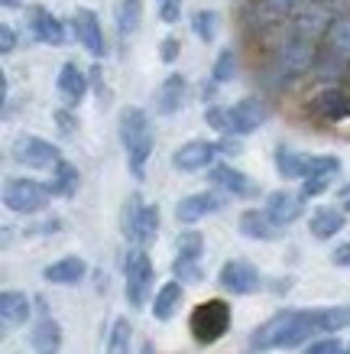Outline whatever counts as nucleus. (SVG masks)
Returning <instances> with one entry per match:
<instances>
[{"instance_id": "1", "label": "nucleus", "mask_w": 350, "mask_h": 354, "mask_svg": "<svg viewBox=\"0 0 350 354\" xmlns=\"http://www.w3.org/2000/svg\"><path fill=\"white\" fill-rule=\"evenodd\" d=\"M350 328V306H328V309H282L273 319H266L250 338L253 351H273V348H298L315 338Z\"/></svg>"}, {"instance_id": "2", "label": "nucleus", "mask_w": 350, "mask_h": 354, "mask_svg": "<svg viewBox=\"0 0 350 354\" xmlns=\"http://www.w3.org/2000/svg\"><path fill=\"white\" fill-rule=\"evenodd\" d=\"M120 143L127 150V166L133 179L146 176V162L153 156L156 137H153V124H149L143 108H124L120 111Z\"/></svg>"}, {"instance_id": "3", "label": "nucleus", "mask_w": 350, "mask_h": 354, "mask_svg": "<svg viewBox=\"0 0 350 354\" xmlns=\"http://www.w3.org/2000/svg\"><path fill=\"white\" fill-rule=\"evenodd\" d=\"M318 62V49H315V39H308L302 32H289L286 39L279 43L276 49V62H273V85L276 88H286L289 82H295L308 72V68H315Z\"/></svg>"}, {"instance_id": "4", "label": "nucleus", "mask_w": 350, "mask_h": 354, "mask_svg": "<svg viewBox=\"0 0 350 354\" xmlns=\"http://www.w3.org/2000/svg\"><path fill=\"white\" fill-rule=\"evenodd\" d=\"M120 231L130 244L137 247H149L159 234V208L156 205H143L137 192L127 198L124 205V215H120Z\"/></svg>"}, {"instance_id": "5", "label": "nucleus", "mask_w": 350, "mask_h": 354, "mask_svg": "<svg viewBox=\"0 0 350 354\" xmlns=\"http://www.w3.org/2000/svg\"><path fill=\"white\" fill-rule=\"evenodd\" d=\"M188 328H191V338L198 344H214L217 338H224L231 332V306L224 299H208L202 306H195Z\"/></svg>"}, {"instance_id": "6", "label": "nucleus", "mask_w": 350, "mask_h": 354, "mask_svg": "<svg viewBox=\"0 0 350 354\" xmlns=\"http://www.w3.org/2000/svg\"><path fill=\"white\" fill-rule=\"evenodd\" d=\"M149 286H153V260H149L146 247H133L124 257V290H127V302L133 309L146 306Z\"/></svg>"}, {"instance_id": "7", "label": "nucleus", "mask_w": 350, "mask_h": 354, "mask_svg": "<svg viewBox=\"0 0 350 354\" xmlns=\"http://www.w3.org/2000/svg\"><path fill=\"white\" fill-rule=\"evenodd\" d=\"M10 150H13L10 153L13 160L20 166H30V169H55L62 162V153H59L55 143H49L43 137H32V133H20L13 140Z\"/></svg>"}, {"instance_id": "8", "label": "nucleus", "mask_w": 350, "mask_h": 354, "mask_svg": "<svg viewBox=\"0 0 350 354\" xmlns=\"http://www.w3.org/2000/svg\"><path fill=\"white\" fill-rule=\"evenodd\" d=\"M49 195L52 192L43 189L36 179H10L3 189V205L17 215H36V212H46Z\"/></svg>"}, {"instance_id": "9", "label": "nucleus", "mask_w": 350, "mask_h": 354, "mask_svg": "<svg viewBox=\"0 0 350 354\" xmlns=\"http://www.w3.org/2000/svg\"><path fill=\"white\" fill-rule=\"evenodd\" d=\"M224 205H227V195H224L221 189H211V192H195V195H185V198L175 205V218H179L182 225H195V221H202V218L221 212Z\"/></svg>"}, {"instance_id": "10", "label": "nucleus", "mask_w": 350, "mask_h": 354, "mask_svg": "<svg viewBox=\"0 0 350 354\" xmlns=\"http://www.w3.org/2000/svg\"><path fill=\"white\" fill-rule=\"evenodd\" d=\"M221 286L233 296H250V292L260 290V270L250 263V260H227L221 267Z\"/></svg>"}, {"instance_id": "11", "label": "nucleus", "mask_w": 350, "mask_h": 354, "mask_svg": "<svg viewBox=\"0 0 350 354\" xmlns=\"http://www.w3.org/2000/svg\"><path fill=\"white\" fill-rule=\"evenodd\" d=\"M208 179H211L214 189H221L224 195H233V198H256V195H260V185H256L250 176H244V172H237L233 166H227V162L211 166Z\"/></svg>"}, {"instance_id": "12", "label": "nucleus", "mask_w": 350, "mask_h": 354, "mask_svg": "<svg viewBox=\"0 0 350 354\" xmlns=\"http://www.w3.org/2000/svg\"><path fill=\"white\" fill-rule=\"evenodd\" d=\"M72 30H75V36H78V43L85 46L95 59H104L107 43H104V30H101V20H97L95 10L78 7V10H75V17H72Z\"/></svg>"}, {"instance_id": "13", "label": "nucleus", "mask_w": 350, "mask_h": 354, "mask_svg": "<svg viewBox=\"0 0 350 354\" xmlns=\"http://www.w3.org/2000/svg\"><path fill=\"white\" fill-rule=\"evenodd\" d=\"M217 156V143L211 140H188L182 143L179 150L172 153V166L179 172H198V169H208Z\"/></svg>"}, {"instance_id": "14", "label": "nucleus", "mask_w": 350, "mask_h": 354, "mask_svg": "<svg viewBox=\"0 0 350 354\" xmlns=\"http://www.w3.org/2000/svg\"><path fill=\"white\" fill-rule=\"evenodd\" d=\"M36 306H39V322L32 325V335H30L32 351L36 354H59V348H62V328H59V322L46 312L43 296L36 299Z\"/></svg>"}, {"instance_id": "15", "label": "nucleus", "mask_w": 350, "mask_h": 354, "mask_svg": "<svg viewBox=\"0 0 350 354\" xmlns=\"http://www.w3.org/2000/svg\"><path fill=\"white\" fill-rule=\"evenodd\" d=\"M269 118V108L260 97H240L231 108V120H233V137H244V133H253L260 130Z\"/></svg>"}, {"instance_id": "16", "label": "nucleus", "mask_w": 350, "mask_h": 354, "mask_svg": "<svg viewBox=\"0 0 350 354\" xmlns=\"http://www.w3.org/2000/svg\"><path fill=\"white\" fill-rule=\"evenodd\" d=\"M311 114L324 124H338V120L350 118V95L340 88H324L311 97Z\"/></svg>"}, {"instance_id": "17", "label": "nucleus", "mask_w": 350, "mask_h": 354, "mask_svg": "<svg viewBox=\"0 0 350 354\" xmlns=\"http://www.w3.org/2000/svg\"><path fill=\"white\" fill-rule=\"evenodd\" d=\"M263 212L269 215V221H273L276 227L295 225L298 218H302V212H305V198H302V195L286 192V189H279V192H273L269 198H266Z\"/></svg>"}, {"instance_id": "18", "label": "nucleus", "mask_w": 350, "mask_h": 354, "mask_svg": "<svg viewBox=\"0 0 350 354\" xmlns=\"http://www.w3.org/2000/svg\"><path fill=\"white\" fill-rule=\"evenodd\" d=\"M26 20H30L32 39H39L46 46H65V23L59 17H52L46 7H30Z\"/></svg>"}, {"instance_id": "19", "label": "nucleus", "mask_w": 350, "mask_h": 354, "mask_svg": "<svg viewBox=\"0 0 350 354\" xmlns=\"http://www.w3.org/2000/svg\"><path fill=\"white\" fill-rule=\"evenodd\" d=\"M305 0H253L250 7V23L253 26H273L279 20H289L292 13H298Z\"/></svg>"}, {"instance_id": "20", "label": "nucleus", "mask_w": 350, "mask_h": 354, "mask_svg": "<svg viewBox=\"0 0 350 354\" xmlns=\"http://www.w3.org/2000/svg\"><path fill=\"white\" fill-rule=\"evenodd\" d=\"M55 85H59V95L65 97V104H68V108H78V104L85 101V95H88V78L75 62H62Z\"/></svg>"}, {"instance_id": "21", "label": "nucleus", "mask_w": 350, "mask_h": 354, "mask_svg": "<svg viewBox=\"0 0 350 354\" xmlns=\"http://www.w3.org/2000/svg\"><path fill=\"white\" fill-rule=\"evenodd\" d=\"M30 296L20 290H3L0 292V319H3V328H20V325L30 322Z\"/></svg>"}, {"instance_id": "22", "label": "nucleus", "mask_w": 350, "mask_h": 354, "mask_svg": "<svg viewBox=\"0 0 350 354\" xmlns=\"http://www.w3.org/2000/svg\"><path fill=\"white\" fill-rule=\"evenodd\" d=\"M185 95H188V82L172 72V75L159 85V91H156V111L169 118V114L182 111V104H185Z\"/></svg>"}, {"instance_id": "23", "label": "nucleus", "mask_w": 350, "mask_h": 354, "mask_svg": "<svg viewBox=\"0 0 350 354\" xmlns=\"http://www.w3.org/2000/svg\"><path fill=\"white\" fill-rule=\"evenodd\" d=\"M237 227H240V234L250 237V241H276V237L282 234V231L269 221V215L260 212V208H246L244 215H240V221H237Z\"/></svg>"}, {"instance_id": "24", "label": "nucleus", "mask_w": 350, "mask_h": 354, "mask_svg": "<svg viewBox=\"0 0 350 354\" xmlns=\"http://www.w3.org/2000/svg\"><path fill=\"white\" fill-rule=\"evenodd\" d=\"M88 273V263L81 257H62L55 260V263H49V267L43 270L46 283H55V286H72V283H81Z\"/></svg>"}, {"instance_id": "25", "label": "nucleus", "mask_w": 350, "mask_h": 354, "mask_svg": "<svg viewBox=\"0 0 350 354\" xmlns=\"http://www.w3.org/2000/svg\"><path fill=\"white\" fill-rule=\"evenodd\" d=\"M308 231L311 237H318V241H331L334 234L344 231V212L340 208H318L311 221H308Z\"/></svg>"}, {"instance_id": "26", "label": "nucleus", "mask_w": 350, "mask_h": 354, "mask_svg": "<svg viewBox=\"0 0 350 354\" xmlns=\"http://www.w3.org/2000/svg\"><path fill=\"white\" fill-rule=\"evenodd\" d=\"M182 296H185L182 283L179 279H169V283L156 292V299H153V315H156V322H169L172 315H175V309L182 306Z\"/></svg>"}, {"instance_id": "27", "label": "nucleus", "mask_w": 350, "mask_h": 354, "mask_svg": "<svg viewBox=\"0 0 350 354\" xmlns=\"http://www.w3.org/2000/svg\"><path fill=\"white\" fill-rule=\"evenodd\" d=\"M324 49L350 65V17H334V23L324 32Z\"/></svg>"}, {"instance_id": "28", "label": "nucleus", "mask_w": 350, "mask_h": 354, "mask_svg": "<svg viewBox=\"0 0 350 354\" xmlns=\"http://www.w3.org/2000/svg\"><path fill=\"white\" fill-rule=\"evenodd\" d=\"M78 185H81V172H78V166L68 162V160H62L52 169V185H49V192L59 195V198H72V195L78 192Z\"/></svg>"}, {"instance_id": "29", "label": "nucleus", "mask_w": 350, "mask_h": 354, "mask_svg": "<svg viewBox=\"0 0 350 354\" xmlns=\"http://www.w3.org/2000/svg\"><path fill=\"white\" fill-rule=\"evenodd\" d=\"M114 20L120 36H133L139 30V23H143V0H117Z\"/></svg>"}, {"instance_id": "30", "label": "nucleus", "mask_w": 350, "mask_h": 354, "mask_svg": "<svg viewBox=\"0 0 350 354\" xmlns=\"http://www.w3.org/2000/svg\"><path fill=\"white\" fill-rule=\"evenodd\" d=\"M273 160H276V169L282 179H302V160H305L302 153H292L286 143H279Z\"/></svg>"}, {"instance_id": "31", "label": "nucleus", "mask_w": 350, "mask_h": 354, "mask_svg": "<svg viewBox=\"0 0 350 354\" xmlns=\"http://www.w3.org/2000/svg\"><path fill=\"white\" fill-rule=\"evenodd\" d=\"M340 169L338 156H305L302 160V179H315V176H334Z\"/></svg>"}, {"instance_id": "32", "label": "nucleus", "mask_w": 350, "mask_h": 354, "mask_svg": "<svg viewBox=\"0 0 350 354\" xmlns=\"http://www.w3.org/2000/svg\"><path fill=\"white\" fill-rule=\"evenodd\" d=\"M130 335H133V325H130V319H117V322L110 325L107 354H130Z\"/></svg>"}, {"instance_id": "33", "label": "nucleus", "mask_w": 350, "mask_h": 354, "mask_svg": "<svg viewBox=\"0 0 350 354\" xmlns=\"http://www.w3.org/2000/svg\"><path fill=\"white\" fill-rule=\"evenodd\" d=\"M233 75H237V53H233V49H224V53L214 59L211 85H227V82H233Z\"/></svg>"}, {"instance_id": "34", "label": "nucleus", "mask_w": 350, "mask_h": 354, "mask_svg": "<svg viewBox=\"0 0 350 354\" xmlns=\"http://www.w3.org/2000/svg\"><path fill=\"white\" fill-rule=\"evenodd\" d=\"M175 254L185 260H198L204 254V237L202 231H182L179 237H175Z\"/></svg>"}, {"instance_id": "35", "label": "nucleus", "mask_w": 350, "mask_h": 354, "mask_svg": "<svg viewBox=\"0 0 350 354\" xmlns=\"http://www.w3.org/2000/svg\"><path fill=\"white\" fill-rule=\"evenodd\" d=\"M191 32H195L202 43H214V36H217V13L195 10V17H191Z\"/></svg>"}, {"instance_id": "36", "label": "nucleus", "mask_w": 350, "mask_h": 354, "mask_svg": "<svg viewBox=\"0 0 350 354\" xmlns=\"http://www.w3.org/2000/svg\"><path fill=\"white\" fill-rule=\"evenodd\" d=\"M204 120H208V127H211V130H217L221 137H233L231 108H221V104H211V108L204 111Z\"/></svg>"}, {"instance_id": "37", "label": "nucleus", "mask_w": 350, "mask_h": 354, "mask_svg": "<svg viewBox=\"0 0 350 354\" xmlns=\"http://www.w3.org/2000/svg\"><path fill=\"white\" fill-rule=\"evenodd\" d=\"M172 277L179 279L182 286H185V283H202V279H204V270L198 267V260L175 257V263H172Z\"/></svg>"}, {"instance_id": "38", "label": "nucleus", "mask_w": 350, "mask_h": 354, "mask_svg": "<svg viewBox=\"0 0 350 354\" xmlns=\"http://www.w3.org/2000/svg\"><path fill=\"white\" fill-rule=\"evenodd\" d=\"M340 351H344L340 338H334V335H324V338H315V342L308 344L302 354H340Z\"/></svg>"}, {"instance_id": "39", "label": "nucleus", "mask_w": 350, "mask_h": 354, "mask_svg": "<svg viewBox=\"0 0 350 354\" xmlns=\"http://www.w3.org/2000/svg\"><path fill=\"white\" fill-rule=\"evenodd\" d=\"M328 189H331V176H315V179H305V183H302V198L324 195Z\"/></svg>"}, {"instance_id": "40", "label": "nucleus", "mask_w": 350, "mask_h": 354, "mask_svg": "<svg viewBox=\"0 0 350 354\" xmlns=\"http://www.w3.org/2000/svg\"><path fill=\"white\" fill-rule=\"evenodd\" d=\"M179 53H182V46H179V39H175V36H166V39L159 43V62L172 65L175 59H179Z\"/></svg>"}, {"instance_id": "41", "label": "nucleus", "mask_w": 350, "mask_h": 354, "mask_svg": "<svg viewBox=\"0 0 350 354\" xmlns=\"http://www.w3.org/2000/svg\"><path fill=\"white\" fill-rule=\"evenodd\" d=\"M182 17V0H159V20L162 23H179Z\"/></svg>"}, {"instance_id": "42", "label": "nucleus", "mask_w": 350, "mask_h": 354, "mask_svg": "<svg viewBox=\"0 0 350 354\" xmlns=\"http://www.w3.org/2000/svg\"><path fill=\"white\" fill-rule=\"evenodd\" d=\"M17 43H20V39H17V30H13L10 23H3V26H0V53L10 55L13 49H17Z\"/></svg>"}, {"instance_id": "43", "label": "nucleus", "mask_w": 350, "mask_h": 354, "mask_svg": "<svg viewBox=\"0 0 350 354\" xmlns=\"http://www.w3.org/2000/svg\"><path fill=\"white\" fill-rule=\"evenodd\" d=\"M55 124H59V133H75L78 130V120H75V114H68V111H55Z\"/></svg>"}, {"instance_id": "44", "label": "nucleus", "mask_w": 350, "mask_h": 354, "mask_svg": "<svg viewBox=\"0 0 350 354\" xmlns=\"http://www.w3.org/2000/svg\"><path fill=\"white\" fill-rule=\"evenodd\" d=\"M59 227H62V221H59V218H49V221H39V225L26 227V234H55Z\"/></svg>"}, {"instance_id": "45", "label": "nucleus", "mask_w": 350, "mask_h": 354, "mask_svg": "<svg viewBox=\"0 0 350 354\" xmlns=\"http://www.w3.org/2000/svg\"><path fill=\"white\" fill-rule=\"evenodd\" d=\"M217 153H224V156H240V140L237 137H221L217 140Z\"/></svg>"}, {"instance_id": "46", "label": "nucleus", "mask_w": 350, "mask_h": 354, "mask_svg": "<svg viewBox=\"0 0 350 354\" xmlns=\"http://www.w3.org/2000/svg\"><path fill=\"white\" fill-rule=\"evenodd\" d=\"M331 263L334 267H350V244H340L334 254H331Z\"/></svg>"}, {"instance_id": "47", "label": "nucleus", "mask_w": 350, "mask_h": 354, "mask_svg": "<svg viewBox=\"0 0 350 354\" xmlns=\"http://www.w3.org/2000/svg\"><path fill=\"white\" fill-rule=\"evenodd\" d=\"M338 202H340V212H350V185H344L338 192Z\"/></svg>"}, {"instance_id": "48", "label": "nucleus", "mask_w": 350, "mask_h": 354, "mask_svg": "<svg viewBox=\"0 0 350 354\" xmlns=\"http://www.w3.org/2000/svg\"><path fill=\"white\" fill-rule=\"evenodd\" d=\"M0 3H3L7 10H17V7H20V0H0Z\"/></svg>"}, {"instance_id": "49", "label": "nucleus", "mask_w": 350, "mask_h": 354, "mask_svg": "<svg viewBox=\"0 0 350 354\" xmlns=\"http://www.w3.org/2000/svg\"><path fill=\"white\" fill-rule=\"evenodd\" d=\"M340 354H350V351H340Z\"/></svg>"}]
</instances>
